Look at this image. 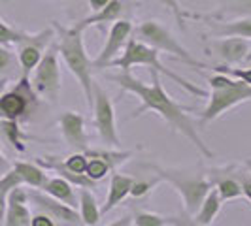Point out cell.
Returning <instances> with one entry per match:
<instances>
[{"label": "cell", "mask_w": 251, "mask_h": 226, "mask_svg": "<svg viewBox=\"0 0 251 226\" xmlns=\"http://www.w3.org/2000/svg\"><path fill=\"white\" fill-rule=\"evenodd\" d=\"M208 83H210L212 90L208 94V98H210L208 106L201 113L202 125L212 123L228 110L251 100V85L240 81V79H234L230 75L215 72L214 75L208 77Z\"/></svg>", "instance_id": "obj_4"}, {"label": "cell", "mask_w": 251, "mask_h": 226, "mask_svg": "<svg viewBox=\"0 0 251 226\" xmlns=\"http://www.w3.org/2000/svg\"><path fill=\"white\" fill-rule=\"evenodd\" d=\"M150 75L151 83H144V81H140L138 77H134L130 72H123V70L119 74L110 75L113 81L123 89V92H130V94L138 96L140 106L136 108V112L130 115V119H138L144 113L150 112L157 113L174 132H179L181 136H185L197 147V151L201 153L202 157L214 158V151L208 147V143L199 134L195 123L191 121L189 113L193 112V108L176 102L166 92V89L161 83V74L157 70L150 68Z\"/></svg>", "instance_id": "obj_1"}, {"label": "cell", "mask_w": 251, "mask_h": 226, "mask_svg": "<svg viewBox=\"0 0 251 226\" xmlns=\"http://www.w3.org/2000/svg\"><path fill=\"white\" fill-rule=\"evenodd\" d=\"M0 128H2L4 136L8 138V141L12 143L13 149L19 151V153H23L26 149V136L23 134V130L19 128V121H6V119H2L0 121Z\"/></svg>", "instance_id": "obj_26"}, {"label": "cell", "mask_w": 251, "mask_h": 226, "mask_svg": "<svg viewBox=\"0 0 251 226\" xmlns=\"http://www.w3.org/2000/svg\"><path fill=\"white\" fill-rule=\"evenodd\" d=\"M112 0H87V4H89V8L93 10V13L95 12H100L102 8H106L108 4H110Z\"/></svg>", "instance_id": "obj_37"}, {"label": "cell", "mask_w": 251, "mask_h": 226, "mask_svg": "<svg viewBox=\"0 0 251 226\" xmlns=\"http://www.w3.org/2000/svg\"><path fill=\"white\" fill-rule=\"evenodd\" d=\"M136 36H138L140 42H144V44H148L151 47H155L157 51L166 53V55H170V57H174V59L189 64V66H193V68H208L204 63L197 61V59L181 45V42H179L177 38H174V34H172L166 26L161 25V23L155 21V19L144 21V23L136 28Z\"/></svg>", "instance_id": "obj_7"}, {"label": "cell", "mask_w": 251, "mask_h": 226, "mask_svg": "<svg viewBox=\"0 0 251 226\" xmlns=\"http://www.w3.org/2000/svg\"><path fill=\"white\" fill-rule=\"evenodd\" d=\"M159 183H161L159 177H155V179H134L132 188H130V196H132V198H144V196H148Z\"/></svg>", "instance_id": "obj_30"}, {"label": "cell", "mask_w": 251, "mask_h": 226, "mask_svg": "<svg viewBox=\"0 0 251 226\" xmlns=\"http://www.w3.org/2000/svg\"><path fill=\"white\" fill-rule=\"evenodd\" d=\"M17 57L13 55L12 51L8 49V47H4V45H0V74L6 75L12 74L13 70L17 68Z\"/></svg>", "instance_id": "obj_32"}, {"label": "cell", "mask_w": 251, "mask_h": 226, "mask_svg": "<svg viewBox=\"0 0 251 226\" xmlns=\"http://www.w3.org/2000/svg\"><path fill=\"white\" fill-rule=\"evenodd\" d=\"M40 96L30 85V77H19L15 87L4 90L0 96V119L6 121H21L28 113L34 112Z\"/></svg>", "instance_id": "obj_8"}, {"label": "cell", "mask_w": 251, "mask_h": 226, "mask_svg": "<svg viewBox=\"0 0 251 226\" xmlns=\"http://www.w3.org/2000/svg\"><path fill=\"white\" fill-rule=\"evenodd\" d=\"M234 15V17H251V0H223V8L217 15Z\"/></svg>", "instance_id": "obj_29"}, {"label": "cell", "mask_w": 251, "mask_h": 226, "mask_svg": "<svg viewBox=\"0 0 251 226\" xmlns=\"http://www.w3.org/2000/svg\"><path fill=\"white\" fill-rule=\"evenodd\" d=\"M21 187L23 185L15 187L8 196V207H6L2 226H30L32 215L28 209V194Z\"/></svg>", "instance_id": "obj_15"}, {"label": "cell", "mask_w": 251, "mask_h": 226, "mask_svg": "<svg viewBox=\"0 0 251 226\" xmlns=\"http://www.w3.org/2000/svg\"><path fill=\"white\" fill-rule=\"evenodd\" d=\"M130 223H132V217H130V215H125V217H121V219L110 223L108 226H130Z\"/></svg>", "instance_id": "obj_38"}, {"label": "cell", "mask_w": 251, "mask_h": 226, "mask_svg": "<svg viewBox=\"0 0 251 226\" xmlns=\"http://www.w3.org/2000/svg\"><path fill=\"white\" fill-rule=\"evenodd\" d=\"M77 213L81 217V225L83 226H97L100 223V207H99V202H97L91 188H79V192H77Z\"/></svg>", "instance_id": "obj_20"}, {"label": "cell", "mask_w": 251, "mask_h": 226, "mask_svg": "<svg viewBox=\"0 0 251 226\" xmlns=\"http://www.w3.org/2000/svg\"><path fill=\"white\" fill-rule=\"evenodd\" d=\"M63 166L66 168V170H70L72 174H85L87 157H85V153H79V151H75L74 155H70L68 158H64Z\"/></svg>", "instance_id": "obj_31"}, {"label": "cell", "mask_w": 251, "mask_h": 226, "mask_svg": "<svg viewBox=\"0 0 251 226\" xmlns=\"http://www.w3.org/2000/svg\"><path fill=\"white\" fill-rule=\"evenodd\" d=\"M208 177L214 183L215 190H217L219 198L223 202L244 198V190H242V185H240L236 176L226 174L225 170H221V168H214V170H210V176Z\"/></svg>", "instance_id": "obj_16"}, {"label": "cell", "mask_w": 251, "mask_h": 226, "mask_svg": "<svg viewBox=\"0 0 251 226\" xmlns=\"http://www.w3.org/2000/svg\"><path fill=\"white\" fill-rule=\"evenodd\" d=\"M26 34H28V32L8 25V23L0 17V45H4V47H8V45H17L19 42L25 40Z\"/></svg>", "instance_id": "obj_27"}, {"label": "cell", "mask_w": 251, "mask_h": 226, "mask_svg": "<svg viewBox=\"0 0 251 226\" xmlns=\"http://www.w3.org/2000/svg\"><path fill=\"white\" fill-rule=\"evenodd\" d=\"M159 55H161V51H157L155 47L148 45V44H144V42H140V40H128L125 49L121 53V57H115L106 68H119V70H123V72H130L132 66H150L153 70H157L159 74H163V75H166V77H170L172 81H176L177 85L183 89V90H187L191 96H199V98H206V96H208V92H206L204 89H201L199 85L187 81L183 75L168 70V68L159 61Z\"/></svg>", "instance_id": "obj_3"}, {"label": "cell", "mask_w": 251, "mask_h": 226, "mask_svg": "<svg viewBox=\"0 0 251 226\" xmlns=\"http://www.w3.org/2000/svg\"><path fill=\"white\" fill-rule=\"evenodd\" d=\"M53 38H55L53 28H44L42 32H36V34L28 32L25 40L17 44V63H19L23 77H30L32 70L38 66L40 59L44 57L46 49L53 42Z\"/></svg>", "instance_id": "obj_10"}, {"label": "cell", "mask_w": 251, "mask_h": 226, "mask_svg": "<svg viewBox=\"0 0 251 226\" xmlns=\"http://www.w3.org/2000/svg\"><path fill=\"white\" fill-rule=\"evenodd\" d=\"M10 170V162L4 158V155H2V151H0V174H6Z\"/></svg>", "instance_id": "obj_39"}, {"label": "cell", "mask_w": 251, "mask_h": 226, "mask_svg": "<svg viewBox=\"0 0 251 226\" xmlns=\"http://www.w3.org/2000/svg\"><path fill=\"white\" fill-rule=\"evenodd\" d=\"M214 53L219 57V61L225 66H234V64L244 63L248 57H251V45L248 40L244 38H223V40H215L212 45Z\"/></svg>", "instance_id": "obj_14"}, {"label": "cell", "mask_w": 251, "mask_h": 226, "mask_svg": "<svg viewBox=\"0 0 251 226\" xmlns=\"http://www.w3.org/2000/svg\"><path fill=\"white\" fill-rule=\"evenodd\" d=\"M132 30H134V26H132L130 21H126V19H117V21L110 26L106 44H104L102 51L99 53V57L93 61V68H106L108 64L112 63L113 59L125 49L126 42L130 40Z\"/></svg>", "instance_id": "obj_12"}, {"label": "cell", "mask_w": 251, "mask_h": 226, "mask_svg": "<svg viewBox=\"0 0 251 226\" xmlns=\"http://www.w3.org/2000/svg\"><path fill=\"white\" fill-rule=\"evenodd\" d=\"M85 157H87V166H85V176L97 183H100L102 179H106L110 172H113L112 166L108 164L106 158H102L100 155L95 149H87L83 151Z\"/></svg>", "instance_id": "obj_24"}, {"label": "cell", "mask_w": 251, "mask_h": 226, "mask_svg": "<svg viewBox=\"0 0 251 226\" xmlns=\"http://www.w3.org/2000/svg\"><path fill=\"white\" fill-rule=\"evenodd\" d=\"M148 166L155 172V176L161 181L170 183L179 192V196L183 200V209L187 215H195L199 211L202 200L206 198L210 188L214 187L210 177L204 176V174L181 170V168H161L155 164H148Z\"/></svg>", "instance_id": "obj_5"}, {"label": "cell", "mask_w": 251, "mask_h": 226, "mask_svg": "<svg viewBox=\"0 0 251 226\" xmlns=\"http://www.w3.org/2000/svg\"><path fill=\"white\" fill-rule=\"evenodd\" d=\"M132 223H134V226H166L168 225V217L153 213V211L138 209V211L132 213Z\"/></svg>", "instance_id": "obj_28"}, {"label": "cell", "mask_w": 251, "mask_h": 226, "mask_svg": "<svg viewBox=\"0 0 251 226\" xmlns=\"http://www.w3.org/2000/svg\"><path fill=\"white\" fill-rule=\"evenodd\" d=\"M8 83H10V77H0V96L4 94V90H6V87H8Z\"/></svg>", "instance_id": "obj_40"}, {"label": "cell", "mask_w": 251, "mask_h": 226, "mask_svg": "<svg viewBox=\"0 0 251 226\" xmlns=\"http://www.w3.org/2000/svg\"><path fill=\"white\" fill-rule=\"evenodd\" d=\"M246 164L250 166V170H251L250 160H248ZM236 177H238L240 185H242V190H244V198H248V200L251 202V174H250V172H240Z\"/></svg>", "instance_id": "obj_35"}, {"label": "cell", "mask_w": 251, "mask_h": 226, "mask_svg": "<svg viewBox=\"0 0 251 226\" xmlns=\"http://www.w3.org/2000/svg\"><path fill=\"white\" fill-rule=\"evenodd\" d=\"M221 205H223V200L219 198V194H217L215 187H212L210 188V192L206 194V198L202 200L199 211H197L195 215H191V217H193L199 225L210 226L215 221V217L219 215V211H221Z\"/></svg>", "instance_id": "obj_21"}, {"label": "cell", "mask_w": 251, "mask_h": 226, "mask_svg": "<svg viewBox=\"0 0 251 226\" xmlns=\"http://www.w3.org/2000/svg\"><path fill=\"white\" fill-rule=\"evenodd\" d=\"M23 185L21 177L17 176L15 170H8L6 174L0 177V226L4 225V215H6V207H8V196L15 187Z\"/></svg>", "instance_id": "obj_25"}, {"label": "cell", "mask_w": 251, "mask_h": 226, "mask_svg": "<svg viewBox=\"0 0 251 226\" xmlns=\"http://www.w3.org/2000/svg\"><path fill=\"white\" fill-rule=\"evenodd\" d=\"M59 47L53 40L50 47L46 49L44 57L40 59L38 66L32 70L30 85L36 90V94L44 100L57 104L61 87H63V75H61V61H59Z\"/></svg>", "instance_id": "obj_6"}, {"label": "cell", "mask_w": 251, "mask_h": 226, "mask_svg": "<svg viewBox=\"0 0 251 226\" xmlns=\"http://www.w3.org/2000/svg\"><path fill=\"white\" fill-rule=\"evenodd\" d=\"M26 194H28V202L36 205L38 213L50 215L53 221H59L64 226H81V217L75 207L66 205L61 200L46 194L42 188H30L26 190Z\"/></svg>", "instance_id": "obj_11"}, {"label": "cell", "mask_w": 251, "mask_h": 226, "mask_svg": "<svg viewBox=\"0 0 251 226\" xmlns=\"http://www.w3.org/2000/svg\"><path fill=\"white\" fill-rule=\"evenodd\" d=\"M164 6L172 12V15L176 17V23L177 26L181 28V30H185V12H183V8L179 6V0H161Z\"/></svg>", "instance_id": "obj_33"}, {"label": "cell", "mask_w": 251, "mask_h": 226, "mask_svg": "<svg viewBox=\"0 0 251 226\" xmlns=\"http://www.w3.org/2000/svg\"><path fill=\"white\" fill-rule=\"evenodd\" d=\"M53 30L57 32V47H59V57L63 59L70 74L74 75L79 83V87L85 94L89 108L93 106V61L89 59L85 44H83V32L77 30L75 26L66 28L59 21H53Z\"/></svg>", "instance_id": "obj_2"}, {"label": "cell", "mask_w": 251, "mask_h": 226, "mask_svg": "<svg viewBox=\"0 0 251 226\" xmlns=\"http://www.w3.org/2000/svg\"><path fill=\"white\" fill-rule=\"evenodd\" d=\"M59 128L64 141L70 149L83 151L89 149V139L85 134V117L77 112H64L59 117Z\"/></svg>", "instance_id": "obj_13"}, {"label": "cell", "mask_w": 251, "mask_h": 226, "mask_svg": "<svg viewBox=\"0 0 251 226\" xmlns=\"http://www.w3.org/2000/svg\"><path fill=\"white\" fill-rule=\"evenodd\" d=\"M214 36L217 38H244V40H251V17H234L230 21H225L221 25H215Z\"/></svg>", "instance_id": "obj_22"}, {"label": "cell", "mask_w": 251, "mask_h": 226, "mask_svg": "<svg viewBox=\"0 0 251 226\" xmlns=\"http://www.w3.org/2000/svg\"><path fill=\"white\" fill-rule=\"evenodd\" d=\"M168 225H172V226H204V225H199V223H197V221L187 213L168 217Z\"/></svg>", "instance_id": "obj_34"}, {"label": "cell", "mask_w": 251, "mask_h": 226, "mask_svg": "<svg viewBox=\"0 0 251 226\" xmlns=\"http://www.w3.org/2000/svg\"><path fill=\"white\" fill-rule=\"evenodd\" d=\"M77 187H74L70 181H66L64 177L61 176H55V177H48V181L44 183L42 190L46 194H50L53 198L61 200L66 205H72L77 209Z\"/></svg>", "instance_id": "obj_19"}, {"label": "cell", "mask_w": 251, "mask_h": 226, "mask_svg": "<svg viewBox=\"0 0 251 226\" xmlns=\"http://www.w3.org/2000/svg\"><path fill=\"white\" fill-rule=\"evenodd\" d=\"M93 119H95V128L97 134L102 139V143L106 147H119L121 139L117 134V121H115V110H113L112 100L108 98V94L95 87L93 90Z\"/></svg>", "instance_id": "obj_9"}, {"label": "cell", "mask_w": 251, "mask_h": 226, "mask_svg": "<svg viewBox=\"0 0 251 226\" xmlns=\"http://www.w3.org/2000/svg\"><path fill=\"white\" fill-rule=\"evenodd\" d=\"M132 183H134V177L123 176V174H117V172H113L112 179H110L108 196H106V202H104V205L100 207V213L102 215L110 213L113 207H117L121 202L125 200L126 196L130 194Z\"/></svg>", "instance_id": "obj_17"}, {"label": "cell", "mask_w": 251, "mask_h": 226, "mask_svg": "<svg viewBox=\"0 0 251 226\" xmlns=\"http://www.w3.org/2000/svg\"><path fill=\"white\" fill-rule=\"evenodd\" d=\"M125 12V2L123 0H112L106 8H102L100 12H95L93 15H89V17H83L81 21H77L75 23V28L77 30H87L89 26H97V25H104V23H115L119 17H121V13Z\"/></svg>", "instance_id": "obj_18"}, {"label": "cell", "mask_w": 251, "mask_h": 226, "mask_svg": "<svg viewBox=\"0 0 251 226\" xmlns=\"http://www.w3.org/2000/svg\"><path fill=\"white\" fill-rule=\"evenodd\" d=\"M30 226H59L57 225V221H53L50 215L46 213H38L32 217V221H30Z\"/></svg>", "instance_id": "obj_36"}, {"label": "cell", "mask_w": 251, "mask_h": 226, "mask_svg": "<svg viewBox=\"0 0 251 226\" xmlns=\"http://www.w3.org/2000/svg\"><path fill=\"white\" fill-rule=\"evenodd\" d=\"M12 168L17 172V176L21 177L23 185H28V187L32 188H42L44 183L48 181L46 170L42 166H38L36 162H23V160H19V162H13Z\"/></svg>", "instance_id": "obj_23"}]
</instances>
